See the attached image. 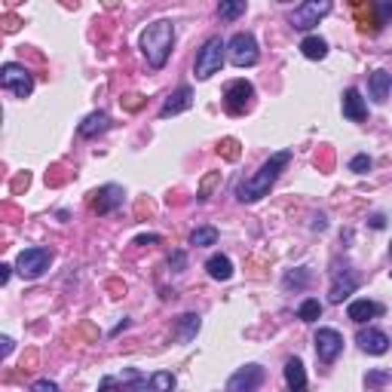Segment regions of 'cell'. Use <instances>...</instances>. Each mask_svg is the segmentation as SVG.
Here are the masks:
<instances>
[{
    "label": "cell",
    "mask_w": 392,
    "mask_h": 392,
    "mask_svg": "<svg viewBox=\"0 0 392 392\" xmlns=\"http://www.w3.org/2000/svg\"><path fill=\"white\" fill-rule=\"evenodd\" d=\"M344 117L353 120V123H362V120L368 117L365 98H362L359 89H346V92H344Z\"/></svg>",
    "instance_id": "14"
},
{
    "label": "cell",
    "mask_w": 392,
    "mask_h": 392,
    "mask_svg": "<svg viewBox=\"0 0 392 392\" xmlns=\"http://www.w3.org/2000/svg\"><path fill=\"white\" fill-rule=\"evenodd\" d=\"M263 383V368L261 365H245L227 380V392H258Z\"/></svg>",
    "instance_id": "9"
},
{
    "label": "cell",
    "mask_w": 392,
    "mask_h": 392,
    "mask_svg": "<svg viewBox=\"0 0 392 392\" xmlns=\"http://www.w3.org/2000/svg\"><path fill=\"white\" fill-rule=\"evenodd\" d=\"M196 331H199V316H196V312L181 316V340H190Z\"/></svg>",
    "instance_id": "25"
},
{
    "label": "cell",
    "mask_w": 392,
    "mask_h": 392,
    "mask_svg": "<svg viewBox=\"0 0 392 392\" xmlns=\"http://www.w3.org/2000/svg\"><path fill=\"white\" fill-rule=\"evenodd\" d=\"M221 181V175L218 172H212L209 178H205L203 181V190H199V199H209V194H212V187H215V184Z\"/></svg>",
    "instance_id": "30"
},
{
    "label": "cell",
    "mask_w": 392,
    "mask_h": 392,
    "mask_svg": "<svg viewBox=\"0 0 392 392\" xmlns=\"http://www.w3.org/2000/svg\"><path fill=\"white\" fill-rule=\"evenodd\" d=\"M389 254H392V242H389Z\"/></svg>",
    "instance_id": "40"
},
{
    "label": "cell",
    "mask_w": 392,
    "mask_h": 392,
    "mask_svg": "<svg viewBox=\"0 0 392 392\" xmlns=\"http://www.w3.org/2000/svg\"><path fill=\"white\" fill-rule=\"evenodd\" d=\"M215 242H218V230H215V227H196L194 236H190V245H196V248L215 245Z\"/></svg>",
    "instance_id": "22"
},
{
    "label": "cell",
    "mask_w": 392,
    "mask_h": 392,
    "mask_svg": "<svg viewBox=\"0 0 392 392\" xmlns=\"http://www.w3.org/2000/svg\"><path fill=\"white\" fill-rule=\"evenodd\" d=\"M147 242H160V236H156V233H151V236H138V245H147Z\"/></svg>",
    "instance_id": "36"
},
{
    "label": "cell",
    "mask_w": 392,
    "mask_h": 392,
    "mask_svg": "<svg viewBox=\"0 0 392 392\" xmlns=\"http://www.w3.org/2000/svg\"><path fill=\"white\" fill-rule=\"evenodd\" d=\"M172 44H175V25L172 22H153L144 28V34H141V53H144L147 65L160 71L162 65L169 62V55H172Z\"/></svg>",
    "instance_id": "2"
},
{
    "label": "cell",
    "mask_w": 392,
    "mask_h": 392,
    "mask_svg": "<svg viewBox=\"0 0 392 392\" xmlns=\"http://www.w3.org/2000/svg\"><path fill=\"white\" fill-rule=\"evenodd\" d=\"M108 129H111V117L104 111L89 113V117L80 123V135H83V138H95L98 132H108Z\"/></svg>",
    "instance_id": "18"
},
{
    "label": "cell",
    "mask_w": 392,
    "mask_h": 392,
    "mask_svg": "<svg viewBox=\"0 0 392 392\" xmlns=\"http://www.w3.org/2000/svg\"><path fill=\"white\" fill-rule=\"evenodd\" d=\"M49 263H53V252L49 248H25L16 258V270L25 279H37V276H44L49 270Z\"/></svg>",
    "instance_id": "4"
},
{
    "label": "cell",
    "mask_w": 392,
    "mask_h": 392,
    "mask_svg": "<svg viewBox=\"0 0 392 392\" xmlns=\"http://www.w3.org/2000/svg\"><path fill=\"white\" fill-rule=\"evenodd\" d=\"M175 389V374L172 371H156L151 377V392H172Z\"/></svg>",
    "instance_id": "23"
},
{
    "label": "cell",
    "mask_w": 392,
    "mask_h": 392,
    "mask_svg": "<svg viewBox=\"0 0 392 392\" xmlns=\"http://www.w3.org/2000/svg\"><path fill=\"white\" fill-rule=\"evenodd\" d=\"M252 95H254V86L248 80H233L230 86L224 92V104L227 111L233 113V117H239V113H245L252 108Z\"/></svg>",
    "instance_id": "8"
},
{
    "label": "cell",
    "mask_w": 392,
    "mask_h": 392,
    "mask_svg": "<svg viewBox=\"0 0 392 392\" xmlns=\"http://www.w3.org/2000/svg\"><path fill=\"white\" fill-rule=\"evenodd\" d=\"M285 383H288L291 392H306V368L301 359L285 362Z\"/></svg>",
    "instance_id": "15"
},
{
    "label": "cell",
    "mask_w": 392,
    "mask_h": 392,
    "mask_svg": "<svg viewBox=\"0 0 392 392\" xmlns=\"http://www.w3.org/2000/svg\"><path fill=\"white\" fill-rule=\"evenodd\" d=\"M355 344L365 349V353H371V355H383L389 349V337L380 331V328H362L359 337H355Z\"/></svg>",
    "instance_id": "12"
},
{
    "label": "cell",
    "mask_w": 392,
    "mask_h": 392,
    "mask_svg": "<svg viewBox=\"0 0 392 392\" xmlns=\"http://www.w3.org/2000/svg\"><path fill=\"white\" fill-rule=\"evenodd\" d=\"M0 83L16 98H28L34 92V77L25 71V65H16V62H6V65L0 68Z\"/></svg>",
    "instance_id": "6"
},
{
    "label": "cell",
    "mask_w": 392,
    "mask_h": 392,
    "mask_svg": "<svg viewBox=\"0 0 392 392\" xmlns=\"http://www.w3.org/2000/svg\"><path fill=\"white\" fill-rule=\"evenodd\" d=\"M172 263H175V267H184V254L175 252V254H172Z\"/></svg>",
    "instance_id": "38"
},
{
    "label": "cell",
    "mask_w": 392,
    "mask_h": 392,
    "mask_svg": "<svg viewBox=\"0 0 392 392\" xmlns=\"http://www.w3.org/2000/svg\"><path fill=\"white\" fill-rule=\"evenodd\" d=\"M386 380H389L386 371H374V374H368V383H371V386H380V383H386Z\"/></svg>",
    "instance_id": "32"
},
{
    "label": "cell",
    "mask_w": 392,
    "mask_h": 392,
    "mask_svg": "<svg viewBox=\"0 0 392 392\" xmlns=\"http://www.w3.org/2000/svg\"><path fill=\"white\" fill-rule=\"evenodd\" d=\"M98 392H120L117 389V380H113V377H104L102 386H98Z\"/></svg>",
    "instance_id": "33"
},
{
    "label": "cell",
    "mask_w": 392,
    "mask_h": 392,
    "mask_svg": "<svg viewBox=\"0 0 392 392\" xmlns=\"http://www.w3.org/2000/svg\"><path fill=\"white\" fill-rule=\"evenodd\" d=\"M288 160H291V151H279V153L270 156V160L263 162V166L252 178L239 181V187H236V199H239V203H258V199L267 196L270 187L276 184V178L282 175V169L288 166Z\"/></svg>",
    "instance_id": "1"
},
{
    "label": "cell",
    "mask_w": 392,
    "mask_h": 392,
    "mask_svg": "<svg viewBox=\"0 0 392 392\" xmlns=\"http://www.w3.org/2000/svg\"><path fill=\"white\" fill-rule=\"evenodd\" d=\"M340 349H344V337H340V331H334V328H319L316 331L319 362H334L340 355Z\"/></svg>",
    "instance_id": "10"
},
{
    "label": "cell",
    "mask_w": 392,
    "mask_h": 392,
    "mask_svg": "<svg viewBox=\"0 0 392 392\" xmlns=\"http://www.w3.org/2000/svg\"><path fill=\"white\" fill-rule=\"evenodd\" d=\"M126 108H129V111H138V108H141V95H129V102H126Z\"/></svg>",
    "instance_id": "35"
},
{
    "label": "cell",
    "mask_w": 392,
    "mask_h": 392,
    "mask_svg": "<svg viewBox=\"0 0 392 392\" xmlns=\"http://www.w3.org/2000/svg\"><path fill=\"white\" fill-rule=\"evenodd\" d=\"M368 169H371V156L368 153H359V156H353V160H349V172L365 175Z\"/></svg>",
    "instance_id": "27"
},
{
    "label": "cell",
    "mask_w": 392,
    "mask_h": 392,
    "mask_svg": "<svg viewBox=\"0 0 392 392\" xmlns=\"http://www.w3.org/2000/svg\"><path fill=\"white\" fill-rule=\"evenodd\" d=\"M205 270H209V276L212 279H218V282H227L233 276V263L227 254H212L209 261H205Z\"/></svg>",
    "instance_id": "19"
},
{
    "label": "cell",
    "mask_w": 392,
    "mask_h": 392,
    "mask_svg": "<svg viewBox=\"0 0 392 392\" xmlns=\"http://www.w3.org/2000/svg\"><path fill=\"white\" fill-rule=\"evenodd\" d=\"M353 291H355V279H353V276H346V279H340V276H337L334 285H331V295H328V297H331V304H340L344 297L353 295Z\"/></svg>",
    "instance_id": "21"
},
{
    "label": "cell",
    "mask_w": 392,
    "mask_h": 392,
    "mask_svg": "<svg viewBox=\"0 0 392 392\" xmlns=\"http://www.w3.org/2000/svg\"><path fill=\"white\" fill-rule=\"evenodd\" d=\"M319 316H322V304L316 297H310V301H304L297 306V319H304V322H316Z\"/></svg>",
    "instance_id": "24"
},
{
    "label": "cell",
    "mask_w": 392,
    "mask_h": 392,
    "mask_svg": "<svg viewBox=\"0 0 392 392\" xmlns=\"http://www.w3.org/2000/svg\"><path fill=\"white\" fill-rule=\"evenodd\" d=\"M0 344H3V355L12 353V340H10V337H0Z\"/></svg>",
    "instance_id": "37"
},
{
    "label": "cell",
    "mask_w": 392,
    "mask_h": 392,
    "mask_svg": "<svg viewBox=\"0 0 392 392\" xmlns=\"http://www.w3.org/2000/svg\"><path fill=\"white\" fill-rule=\"evenodd\" d=\"M306 279H310V273H306V270L288 273V276H285V288H291V285H295V288H301V285H306Z\"/></svg>",
    "instance_id": "28"
},
{
    "label": "cell",
    "mask_w": 392,
    "mask_h": 392,
    "mask_svg": "<svg viewBox=\"0 0 392 392\" xmlns=\"http://www.w3.org/2000/svg\"><path fill=\"white\" fill-rule=\"evenodd\" d=\"M12 270H16V267H10V263H3V267H0V282H10V273H12Z\"/></svg>",
    "instance_id": "34"
},
{
    "label": "cell",
    "mask_w": 392,
    "mask_h": 392,
    "mask_svg": "<svg viewBox=\"0 0 392 392\" xmlns=\"http://www.w3.org/2000/svg\"><path fill=\"white\" fill-rule=\"evenodd\" d=\"M31 392H59V386H55L53 380H37V383L31 386Z\"/></svg>",
    "instance_id": "31"
},
{
    "label": "cell",
    "mask_w": 392,
    "mask_h": 392,
    "mask_svg": "<svg viewBox=\"0 0 392 392\" xmlns=\"http://www.w3.org/2000/svg\"><path fill=\"white\" fill-rule=\"evenodd\" d=\"M331 12V3L328 0H310V3H301L295 12H291V25L297 31H310V28L319 25V19H325Z\"/></svg>",
    "instance_id": "7"
},
{
    "label": "cell",
    "mask_w": 392,
    "mask_h": 392,
    "mask_svg": "<svg viewBox=\"0 0 392 392\" xmlns=\"http://www.w3.org/2000/svg\"><path fill=\"white\" fill-rule=\"evenodd\" d=\"M242 12H245V3H221L218 6V16L221 19H236V16H242Z\"/></svg>",
    "instance_id": "26"
},
{
    "label": "cell",
    "mask_w": 392,
    "mask_h": 392,
    "mask_svg": "<svg viewBox=\"0 0 392 392\" xmlns=\"http://www.w3.org/2000/svg\"><path fill=\"white\" fill-rule=\"evenodd\" d=\"M383 312V306L380 304H374V301H353L349 304V310H346V316L353 319V322H359V325H365L368 319H374V316H380Z\"/></svg>",
    "instance_id": "16"
},
{
    "label": "cell",
    "mask_w": 392,
    "mask_h": 392,
    "mask_svg": "<svg viewBox=\"0 0 392 392\" xmlns=\"http://www.w3.org/2000/svg\"><path fill=\"white\" fill-rule=\"evenodd\" d=\"M227 53H230V62H233L236 68H252V65H258V40H254L248 31L233 34L230 44H227Z\"/></svg>",
    "instance_id": "5"
},
{
    "label": "cell",
    "mask_w": 392,
    "mask_h": 392,
    "mask_svg": "<svg viewBox=\"0 0 392 392\" xmlns=\"http://www.w3.org/2000/svg\"><path fill=\"white\" fill-rule=\"evenodd\" d=\"M224 53H227V44L221 37L205 40L203 49L196 53V80H209L212 74H218L221 65H224Z\"/></svg>",
    "instance_id": "3"
},
{
    "label": "cell",
    "mask_w": 392,
    "mask_h": 392,
    "mask_svg": "<svg viewBox=\"0 0 392 392\" xmlns=\"http://www.w3.org/2000/svg\"><path fill=\"white\" fill-rule=\"evenodd\" d=\"M368 89H371V98H374L377 104H383L389 98V89H392V74H389V71H374V74H371Z\"/></svg>",
    "instance_id": "17"
},
{
    "label": "cell",
    "mask_w": 392,
    "mask_h": 392,
    "mask_svg": "<svg viewBox=\"0 0 392 392\" xmlns=\"http://www.w3.org/2000/svg\"><path fill=\"white\" fill-rule=\"evenodd\" d=\"M95 199H92V212H98V215H111L117 205H123V187L120 184H104L102 190H95L92 194Z\"/></svg>",
    "instance_id": "11"
},
{
    "label": "cell",
    "mask_w": 392,
    "mask_h": 392,
    "mask_svg": "<svg viewBox=\"0 0 392 392\" xmlns=\"http://www.w3.org/2000/svg\"><path fill=\"white\" fill-rule=\"evenodd\" d=\"M301 53L306 55V59L319 62V59H325V55H328V44H325L322 37H316V34H310V37H304V44H301Z\"/></svg>",
    "instance_id": "20"
},
{
    "label": "cell",
    "mask_w": 392,
    "mask_h": 392,
    "mask_svg": "<svg viewBox=\"0 0 392 392\" xmlns=\"http://www.w3.org/2000/svg\"><path fill=\"white\" fill-rule=\"evenodd\" d=\"M190 104H194V89L190 86H178L172 95L162 102V108H160V117L166 120V117H175V113H181V111H187Z\"/></svg>",
    "instance_id": "13"
},
{
    "label": "cell",
    "mask_w": 392,
    "mask_h": 392,
    "mask_svg": "<svg viewBox=\"0 0 392 392\" xmlns=\"http://www.w3.org/2000/svg\"><path fill=\"white\" fill-rule=\"evenodd\" d=\"M218 151H221V153H224V156H227V160H236V156H239V141H236V138H227V141H224V144H221V147H218Z\"/></svg>",
    "instance_id": "29"
},
{
    "label": "cell",
    "mask_w": 392,
    "mask_h": 392,
    "mask_svg": "<svg viewBox=\"0 0 392 392\" xmlns=\"http://www.w3.org/2000/svg\"><path fill=\"white\" fill-rule=\"evenodd\" d=\"M371 224H374V227H383V224H386V218H383V215H374V218H371Z\"/></svg>",
    "instance_id": "39"
}]
</instances>
